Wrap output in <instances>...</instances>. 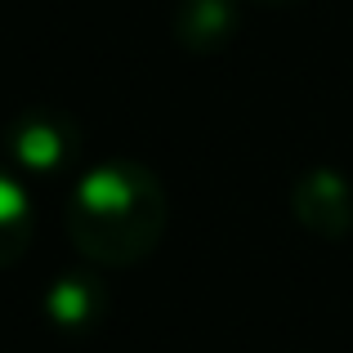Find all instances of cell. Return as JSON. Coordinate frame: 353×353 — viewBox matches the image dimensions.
I'll list each match as a JSON object with an SVG mask.
<instances>
[{"instance_id":"1","label":"cell","mask_w":353,"mask_h":353,"mask_svg":"<svg viewBox=\"0 0 353 353\" xmlns=\"http://www.w3.org/2000/svg\"><path fill=\"white\" fill-rule=\"evenodd\" d=\"M165 188L139 161L90 165L68 192V237L94 264L130 268L157 250L165 233Z\"/></svg>"},{"instance_id":"2","label":"cell","mask_w":353,"mask_h":353,"mask_svg":"<svg viewBox=\"0 0 353 353\" xmlns=\"http://www.w3.org/2000/svg\"><path fill=\"white\" fill-rule=\"evenodd\" d=\"M81 152V125L59 108H23L5 125V161L18 174H63Z\"/></svg>"},{"instance_id":"3","label":"cell","mask_w":353,"mask_h":353,"mask_svg":"<svg viewBox=\"0 0 353 353\" xmlns=\"http://www.w3.org/2000/svg\"><path fill=\"white\" fill-rule=\"evenodd\" d=\"M295 215L304 228L322 237H340L353 224V192L340 174L331 170H313L295 183Z\"/></svg>"},{"instance_id":"4","label":"cell","mask_w":353,"mask_h":353,"mask_svg":"<svg viewBox=\"0 0 353 353\" xmlns=\"http://www.w3.org/2000/svg\"><path fill=\"white\" fill-rule=\"evenodd\" d=\"M36 233V206L23 174L0 157V268L18 264Z\"/></svg>"},{"instance_id":"5","label":"cell","mask_w":353,"mask_h":353,"mask_svg":"<svg viewBox=\"0 0 353 353\" xmlns=\"http://www.w3.org/2000/svg\"><path fill=\"white\" fill-rule=\"evenodd\" d=\"M237 32V0H179V36L188 50H219Z\"/></svg>"},{"instance_id":"6","label":"cell","mask_w":353,"mask_h":353,"mask_svg":"<svg viewBox=\"0 0 353 353\" xmlns=\"http://www.w3.org/2000/svg\"><path fill=\"white\" fill-rule=\"evenodd\" d=\"M45 313H50L54 322H63V327H85L99 313V286L81 273L59 277V282L50 286V295H45Z\"/></svg>"},{"instance_id":"7","label":"cell","mask_w":353,"mask_h":353,"mask_svg":"<svg viewBox=\"0 0 353 353\" xmlns=\"http://www.w3.org/2000/svg\"><path fill=\"white\" fill-rule=\"evenodd\" d=\"M264 5H300V0H264Z\"/></svg>"}]
</instances>
